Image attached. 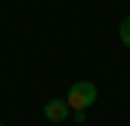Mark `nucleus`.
I'll list each match as a JSON object with an SVG mask.
<instances>
[{"mask_svg":"<svg viewBox=\"0 0 130 126\" xmlns=\"http://www.w3.org/2000/svg\"><path fill=\"white\" fill-rule=\"evenodd\" d=\"M96 99H99V89L92 82H72V89L65 92L69 109H89V106H96Z\"/></svg>","mask_w":130,"mask_h":126,"instance_id":"1","label":"nucleus"},{"mask_svg":"<svg viewBox=\"0 0 130 126\" xmlns=\"http://www.w3.org/2000/svg\"><path fill=\"white\" fill-rule=\"evenodd\" d=\"M69 116H72V109H69L65 99H48L45 102V119L48 123H65Z\"/></svg>","mask_w":130,"mask_h":126,"instance_id":"2","label":"nucleus"},{"mask_svg":"<svg viewBox=\"0 0 130 126\" xmlns=\"http://www.w3.org/2000/svg\"><path fill=\"white\" fill-rule=\"evenodd\" d=\"M117 31H120V44H123V48H130V14L120 20V27H117Z\"/></svg>","mask_w":130,"mask_h":126,"instance_id":"3","label":"nucleus"},{"mask_svg":"<svg viewBox=\"0 0 130 126\" xmlns=\"http://www.w3.org/2000/svg\"><path fill=\"white\" fill-rule=\"evenodd\" d=\"M0 126H4V119H0Z\"/></svg>","mask_w":130,"mask_h":126,"instance_id":"4","label":"nucleus"}]
</instances>
